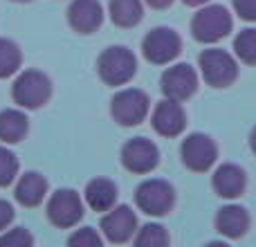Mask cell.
Returning <instances> with one entry per match:
<instances>
[{"label":"cell","instance_id":"2","mask_svg":"<svg viewBox=\"0 0 256 247\" xmlns=\"http://www.w3.org/2000/svg\"><path fill=\"white\" fill-rule=\"evenodd\" d=\"M137 72V58L124 45H110L97 58V74L110 88L126 86Z\"/></svg>","mask_w":256,"mask_h":247},{"label":"cell","instance_id":"5","mask_svg":"<svg viewBox=\"0 0 256 247\" xmlns=\"http://www.w3.org/2000/svg\"><path fill=\"white\" fill-rule=\"evenodd\" d=\"M182 52V38L171 27H155L142 40V54L153 66H166Z\"/></svg>","mask_w":256,"mask_h":247},{"label":"cell","instance_id":"8","mask_svg":"<svg viewBox=\"0 0 256 247\" xmlns=\"http://www.w3.org/2000/svg\"><path fill=\"white\" fill-rule=\"evenodd\" d=\"M84 218V200L74 189H56L48 200V220L58 230H72Z\"/></svg>","mask_w":256,"mask_h":247},{"label":"cell","instance_id":"26","mask_svg":"<svg viewBox=\"0 0 256 247\" xmlns=\"http://www.w3.org/2000/svg\"><path fill=\"white\" fill-rule=\"evenodd\" d=\"M68 245H74V247H99L104 245V238L97 234V230H92V227H81V230H76L74 234H70V238H68Z\"/></svg>","mask_w":256,"mask_h":247},{"label":"cell","instance_id":"22","mask_svg":"<svg viewBox=\"0 0 256 247\" xmlns=\"http://www.w3.org/2000/svg\"><path fill=\"white\" fill-rule=\"evenodd\" d=\"M168 240H171L168 238V232L162 225L148 222V225H144L142 230L135 232L132 243H135V247H164V245H168Z\"/></svg>","mask_w":256,"mask_h":247},{"label":"cell","instance_id":"3","mask_svg":"<svg viewBox=\"0 0 256 247\" xmlns=\"http://www.w3.org/2000/svg\"><path fill=\"white\" fill-rule=\"evenodd\" d=\"M234 27L232 14L222 4H209L202 7L194 18H191V34L200 43H218L225 38Z\"/></svg>","mask_w":256,"mask_h":247},{"label":"cell","instance_id":"18","mask_svg":"<svg viewBox=\"0 0 256 247\" xmlns=\"http://www.w3.org/2000/svg\"><path fill=\"white\" fill-rule=\"evenodd\" d=\"M216 230L227 238H240L250 230V214L238 204H227L216 214Z\"/></svg>","mask_w":256,"mask_h":247},{"label":"cell","instance_id":"17","mask_svg":"<svg viewBox=\"0 0 256 247\" xmlns=\"http://www.w3.org/2000/svg\"><path fill=\"white\" fill-rule=\"evenodd\" d=\"M117 184L108 178H94L86 184V191H84V200L92 212H110L112 207L117 204Z\"/></svg>","mask_w":256,"mask_h":247},{"label":"cell","instance_id":"15","mask_svg":"<svg viewBox=\"0 0 256 247\" xmlns=\"http://www.w3.org/2000/svg\"><path fill=\"white\" fill-rule=\"evenodd\" d=\"M214 191H216L220 198H238L245 191V184H248V178H245V171L236 164H222V166L216 168L212 178Z\"/></svg>","mask_w":256,"mask_h":247},{"label":"cell","instance_id":"21","mask_svg":"<svg viewBox=\"0 0 256 247\" xmlns=\"http://www.w3.org/2000/svg\"><path fill=\"white\" fill-rule=\"evenodd\" d=\"M22 66V52L12 38L0 36V79L14 76Z\"/></svg>","mask_w":256,"mask_h":247},{"label":"cell","instance_id":"23","mask_svg":"<svg viewBox=\"0 0 256 247\" xmlns=\"http://www.w3.org/2000/svg\"><path fill=\"white\" fill-rule=\"evenodd\" d=\"M234 52L248 66H256V30L248 27L234 38Z\"/></svg>","mask_w":256,"mask_h":247},{"label":"cell","instance_id":"12","mask_svg":"<svg viewBox=\"0 0 256 247\" xmlns=\"http://www.w3.org/2000/svg\"><path fill=\"white\" fill-rule=\"evenodd\" d=\"M99 227H102L106 240L122 245V243H128L132 238V234L137 232V216L126 204H115L110 212H106L102 216Z\"/></svg>","mask_w":256,"mask_h":247},{"label":"cell","instance_id":"24","mask_svg":"<svg viewBox=\"0 0 256 247\" xmlns=\"http://www.w3.org/2000/svg\"><path fill=\"white\" fill-rule=\"evenodd\" d=\"M18 168H20V162H18L16 153L9 150L7 146H0V189L12 186L16 182Z\"/></svg>","mask_w":256,"mask_h":247},{"label":"cell","instance_id":"27","mask_svg":"<svg viewBox=\"0 0 256 247\" xmlns=\"http://www.w3.org/2000/svg\"><path fill=\"white\" fill-rule=\"evenodd\" d=\"M234 9L243 20H256V0H234Z\"/></svg>","mask_w":256,"mask_h":247},{"label":"cell","instance_id":"16","mask_svg":"<svg viewBox=\"0 0 256 247\" xmlns=\"http://www.w3.org/2000/svg\"><path fill=\"white\" fill-rule=\"evenodd\" d=\"M14 196H16V202L22 204V207H27V209L38 207L45 200V196H48V180L36 171L22 173L16 182Z\"/></svg>","mask_w":256,"mask_h":247},{"label":"cell","instance_id":"9","mask_svg":"<svg viewBox=\"0 0 256 247\" xmlns=\"http://www.w3.org/2000/svg\"><path fill=\"white\" fill-rule=\"evenodd\" d=\"M122 164L135 176H146L160 164V148L146 137H132L122 146Z\"/></svg>","mask_w":256,"mask_h":247},{"label":"cell","instance_id":"14","mask_svg":"<svg viewBox=\"0 0 256 247\" xmlns=\"http://www.w3.org/2000/svg\"><path fill=\"white\" fill-rule=\"evenodd\" d=\"M153 130L162 137H178L186 126V115L184 108L180 106V102H173V99H164L155 106L153 117Z\"/></svg>","mask_w":256,"mask_h":247},{"label":"cell","instance_id":"7","mask_svg":"<svg viewBox=\"0 0 256 247\" xmlns=\"http://www.w3.org/2000/svg\"><path fill=\"white\" fill-rule=\"evenodd\" d=\"M198 66L204 81L212 88H227L238 76V66H236L234 56L225 50H204L198 56Z\"/></svg>","mask_w":256,"mask_h":247},{"label":"cell","instance_id":"30","mask_svg":"<svg viewBox=\"0 0 256 247\" xmlns=\"http://www.w3.org/2000/svg\"><path fill=\"white\" fill-rule=\"evenodd\" d=\"M182 2H184L186 7H200V4L209 2V0H182Z\"/></svg>","mask_w":256,"mask_h":247},{"label":"cell","instance_id":"19","mask_svg":"<svg viewBox=\"0 0 256 247\" xmlns=\"http://www.w3.org/2000/svg\"><path fill=\"white\" fill-rule=\"evenodd\" d=\"M30 132V120L18 108L0 110V142L2 144H20Z\"/></svg>","mask_w":256,"mask_h":247},{"label":"cell","instance_id":"28","mask_svg":"<svg viewBox=\"0 0 256 247\" xmlns=\"http://www.w3.org/2000/svg\"><path fill=\"white\" fill-rule=\"evenodd\" d=\"M14 216H16L14 204L9 202V200H0V234L14 222Z\"/></svg>","mask_w":256,"mask_h":247},{"label":"cell","instance_id":"10","mask_svg":"<svg viewBox=\"0 0 256 247\" xmlns=\"http://www.w3.org/2000/svg\"><path fill=\"white\" fill-rule=\"evenodd\" d=\"M180 158L189 171L204 173L214 166L218 158V146L212 137L202 135V132H194L189 135L180 146Z\"/></svg>","mask_w":256,"mask_h":247},{"label":"cell","instance_id":"29","mask_svg":"<svg viewBox=\"0 0 256 247\" xmlns=\"http://www.w3.org/2000/svg\"><path fill=\"white\" fill-rule=\"evenodd\" d=\"M146 4L153 9H168L173 4V0H146Z\"/></svg>","mask_w":256,"mask_h":247},{"label":"cell","instance_id":"4","mask_svg":"<svg viewBox=\"0 0 256 247\" xmlns=\"http://www.w3.org/2000/svg\"><path fill=\"white\" fill-rule=\"evenodd\" d=\"M135 204L146 216L162 218L176 204V191L166 180L150 178V180H144L135 189Z\"/></svg>","mask_w":256,"mask_h":247},{"label":"cell","instance_id":"11","mask_svg":"<svg viewBox=\"0 0 256 247\" xmlns=\"http://www.w3.org/2000/svg\"><path fill=\"white\" fill-rule=\"evenodd\" d=\"M160 88L166 99L182 104L194 97L198 90V74L189 63H178V66L164 70L162 79H160Z\"/></svg>","mask_w":256,"mask_h":247},{"label":"cell","instance_id":"1","mask_svg":"<svg viewBox=\"0 0 256 247\" xmlns=\"http://www.w3.org/2000/svg\"><path fill=\"white\" fill-rule=\"evenodd\" d=\"M52 79L40 70H22L12 86V99L25 110H38L52 99Z\"/></svg>","mask_w":256,"mask_h":247},{"label":"cell","instance_id":"25","mask_svg":"<svg viewBox=\"0 0 256 247\" xmlns=\"http://www.w3.org/2000/svg\"><path fill=\"white\" fill-rule=\"evenodd\" d=\"M30 245H34V236L25 227L4 230L0 234V247H30Z\"/></svg>","mask_w":256,"mask_h":247},{"label":"cell","instance_id":"31","mask_svg":"<svg viewBox=\"0 0 256 247\" xmlns=\"http://www.w3.org/2000/svg\"><path fill=\"white\" fill-rule=\"evenodd\" d=\"M250 146H252V150H254V155H256V126H254L252 135H250Z\"/></svg>","mask_w":256,"mask_h":247},{"label":"cell","instance_id":"32","mask_svg":"<svg viewBox=\"0 0 256 247\" xmlns=\"http://www.w3.org/2000/svg\"><path fill=\"white\" fill-rule=\"evenodd\" d=\"M12 2H32V0H12Z\"/></svg>","mask_w":256,"mask_h":247},{"label":"cell","instance_id":"20","mask_svg":"<svg viewBox=\"0 0 256 247\" xmlns=\"http://www.w3.org/2000/svg\"><path fill=\"white\" fill-rule=\"evenodd\" d=\"M108 16L122 30H130V27L140 25L144 18V7L142 0H110L108 2Z\"/></svg>","mask_w":256,"mask_h":247},{"label":"cell","instance_id":"6","mask_svg":"<svg viewBox=\"0 0 256 247\" xmlns=\"http://www.w3.org/2000/svg\"><path fill=\"white\" fill-rule=\"evenodd\" d=\"M148 94L140 88H124L112 97L110 102V115L120 126H137L148 115Z\"/></svg>","mask_w":256,"mask_h":247},{"label":"cell","instance_id":"13","mask_svg":"<svg viewBox=\"0 0 256 247\" xmlns=\"http://www.w3.org/2000/svg\"><path fill=\"white\" fill-rule=\"evenodd\" d=\"M66 14L68 25L76 34L90 36L104 25V7L99 0H72Z\"/></svg>","mask_w":256,"mask_h":247}]
</instances>
